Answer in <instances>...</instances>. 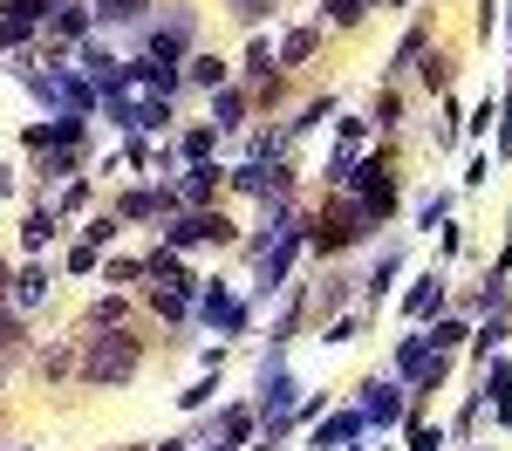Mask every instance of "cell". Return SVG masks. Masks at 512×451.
Wrapping results in <instances>:
<instances>
[{
    "mask_svg": "<svg viewBox=\"0 0 512 451\" xmlns=\"http://www.w3.org/2000/svg\"><path fill=\"white\" fill-rule=\"evenodd\" d=\"M130 369H137V342H130V335H103V342L82 356V376H89V383H123Z\"/></svg>",
    "mask_w": 512,
    "mask_h": 451,
    "instance_id": "obj_1",
    "label": "cell"
},
{
    "mask_svg": "<svg viewBox=\"0 0 512 451\" xmlns=\"http://www.w3.org/2000/svg\"><path fill=\"white\" fill-rule=\"evenodd\" d=\"M362 233H369V205H362V199H342L335 212H321L315 246H321V253H342V246H355Z\"/></svg>",
    "mask_w": 512,
    "mask_h": 451,
    "instance_id": "obj_2",
    "label": "cell"
},
{
    "mask_svg": "<svg viewBox=\"0 0 512 451\" xmlns=\"http://www.w3.org/2000/svg\"><path fill=\"white\" fill-rule=\"evenodd\" d=\"M355 171H362V192H355V199L369 205V219H390V212H396V178H390V164L369 158V164H355ZM355 171H349V178H355Z\"/></svg>",
    "mask_w": 512,
    "mask_h": 451,
    "instance_id": "obj_3",
    "label": "cell"
},
{
    "mask_svg": "<svg viewBox=\"0 0 512 451\" xmlns=\"http://www.w3.org/2000/svg\"><path fill=\"white\" fill-rule=\"evenodd\" d=\"M185 41H192V14H185V7H171V21L151 35V62H164V69H171V62L185 55Z\"/></svg>",
    "mask_w": 512,
    "mask_h": 451,
    "instance_id": "obj_4",
    "label": "cell"
},
{
    "mask_svg": "<svg viewBox=\"0 0 512 451\" xmlns=\"http://www.w3.org/2000/svg\"><path fill=\"white\" fill-rule=\"evenodd\" d=\"M233 226L219 219V212H192V219H178V226H164V240L171 246H192V240H226Z\"/></svg>",
    "mask_w": 512,
    "mask_h": 451,
    "instance_id": "obj_5",
    "label": "cell"
},
{
    "mask_svg": "<svg viewBox=\"0 0 512 451\" xmlns=\"http://www.w3.org/2000/svg\"><path fill=\"white\" fill-rule=\"evenodd\" d=\"M396 417H403V390L376 376V383H369V397H362V424H396Z\"/></svg>",
    "mask_w": 512,
    "mask_h": 451,
    "instance_id": "obj_6",
    "label": "cell"
},
{
    "mask_svg": "<svg viewBox=\"0 0 512 451\" xmlns=\"http://www.w3.org/2000/svg\"><path fill=\"white\" fill-rule=\"evenodd\" d=\"M355 438H362V410H349V417H328V424L315 431L321 451H342V445H355Z\"/></svg>",
    "mask_w": 512,
    "mask_h": 451,
    "instance_id": "obj_7",
    "label": "cell"
},
{
    "mask_svg": "<svg viewBox=\"0 0 512 451\" xmlns=\"http://www.w3.org/2000/svg\"><path fill=\"white\" fill-rule=\"evenodd\" d=\"M205 322H212V328H239V322H246V308H239L233 294H205Z\"/></svg>",
    "mask_w": 512,
    "mask_h": 451,
    "instance_id": "obj_8",
    "label": "cell"
},
{
    "mask_svg": "<svg viewBox=\"0 0 512 451\" xmlns=\"http://www.w3.org/2000/svg\"><path fill=\"white\" fill-rule=\"evenodd\" d=\"M492 417L512 424V369L506 363H492Z\"/></svg>",
    "mask_w": 512,
    "mask_h": 451,
    "instance_id": "obj_9",
    "label": "cell"
},
{
    "mask_svg": "<svg viewBox=\"0 0 512 451\" xmlns=\"http://www.w3.org/2000/svg\"><path fill=\"white\" fill-rule=\"evenodd\" d=\"M424 363H431V342H424V335H410V342L396 349V369H403V376H424Z\"/></svg>",
    "mask_w": 512,
    "mask_h": 451,
    "instance_id": "obj_10",
    "label": "cell"
},
{
    "mask_svg": "<svg viewBox=\"0 0 512 451\" xmlns=\"http://www.w3.org/2000/svg\"><path fill=\"white\" fill-rule=\"evenodd\" d=\"M437 294H444V287H437V274H424V281L410 287V301H403V308H410V315H431V308H437Z\"/></svg>",
    "mask_w": 512,
    "mask_h": 451,
    "instance_id": "obj_11",
    "label": "cell"
},
{
    "mask_svg": "<svg viewBox=\"0 0 512 451\" xmlns=\"http://www.w3.org/2000/svg\"><path fill=\"white\" fill-rule=\"evenodd\" d=\"M144 7H151V0H96V14H103V21H137Z\"/></svg>",
    "mask_w": 512,
    "mask_h": 451,
    "instance_id": "obj_12",
    "label": "cell"
},
{
    "mask_svg": "<svg viewBox=\"0 0 512 451\" xmlns=\"http://www.w3.org/2000/svg\"><path fill=\"white\" fill-rule=\"evenodd\" d=\"M465 335H472V328H465V322H437V335H424V342H431L437 356H444V349H458Z\"/></svg>",
    "mask_w": 512,
    "mask_h": 451,
    "instance_id": "obj_13",
    "label": "cell"
},
{
    "mask_svg": "<svg viewBox=\"0 0 512 451\" xmlns=\"http://www.w3.org/2000/svg\"><path fill=\"white\" fill-rule=\"evenodd\" d=\"M328 14H335V28H355L369 14V0H328Z\"/></svg>",
    "mask_w": 512,
    "mask_h": 451,
    "instance_id": "obj_14",
    "label": "cell"
},
{
    "mask_svg": "<svg viewBox=\"0 0 512 451\" xmlns=\"http://www.w3.org/2000/svg\"><path fill=\"white\" fill-rule=\"evenodd\" d=\"M82 28H89V21H82L76 7H62V14H55V35H69V41H82Z\"/></svg>",
    "mask_w": 512,
    "mask_h": 451,
    "instance_id": "obj_15",
    "label": "cell"
},
{
    "mask_svg": "<svg viewBox=\"0 0 512 451\" xmlns=\"http://www.w3.org/2000/svg\"><path fill=\"white\" fill-rule=\"evenodd\" d=\"M212 117H219V130H233V123H239V96H233V89L212 103Z\"/></svg>",
    "mask_w": 512,
    "mask_h": 451,
    "instance_id": "obj_16",
    "label": "cell"
},
{
    "mask_svg": "<svg viewBox=\"0 0 512 451\" xmlns=\"http://www.w3.org/2000/svg\"><path fill=\"white\" fill-rule=\"evenodd\" d=\"M123 212H130V219H151V212H158V199H151V192H130V199H123Z\"/></svg>",
    "mask_w": 512,
    "mask_h": 451,
    "instance_id": "obj_17",
    "label": "cell"
},
{
    "mask_svg": "<svg viewBox=\"0 0 512 451\" xmlns=\"http://www.w3.org/2000/svg\"><path fill=\"white\" fill-rule=\"evenodd\" d=\"M205 151H212V130H192V137H185V158L205 164Z\"/></svg>",
    "mask_w": 512,
    "mask_h": 451,
    "instance_id": "obj_18",
    "label": "cell"
},
{
    "mask_svg": "<svg viewBox=\"0 0 512 451\" xmlns=\"http://www.w3.org/2000/svg\"><path fill=\"white\" fill-rule=\"evenodd\" d=\"M437 445H444V438H437L431 424H410V451H437Z\"/></svg>",
    "mask_w": 512,
    "mask_h": 451,
    "instance_id": "obj_19",
    "label": "cell"
},
{
    "mask_svg": "<svg viewBox=\"0 0 512 451\" xmlns=\"http://www.w3.org/2000/svg\"><path fill=\"white\" fill-rule=\"evenodd\" d=\"M41 281H48V274H35V267H28V274L14 281V294H21V301H41Z\"/></svg>",
    "mask_w": 512,
    "mask_h": 451,
    "instance_id": "obj_20",
    "label": "cell"
},
{
    "mask_svg": "<svg viewBox=\"0 0 512 451\" xmlns=\"http://www.w3.org/2000/svg\"><path fill=\"white\" fill-rule=\"evenodd\" d=\"M260 7H267V0H239V14H260Z\"/></svg>",
    "mask_w": 512,
    "mask_h": 451,
    "instance_id": "obj_21",
    "label": "cell"
},
{
    "mask_svg": "<svg viewBox=\"0 0 512 451\" xmlns=\"http://www.w3.org/2000/svg\"><path fill=\"white\" fill-rule=\"evenodd\" d=\"M212 451H226V445H212Z\"/></svg>",
    "mask_w": 512,
    "mask_h": 451,
    "instance_id": "obj_22",
    "label": "cell"
}]
</instances>
